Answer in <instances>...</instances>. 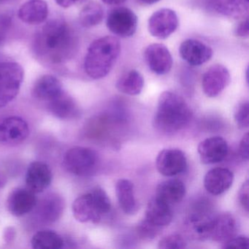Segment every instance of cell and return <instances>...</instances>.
<instances>
[{"label":"cell","instance_id":"obj_41","mask_svg":"<svg viewBox=\"0 0 249 249\" xmlns=\"http://www.w3.org/2000/svg\"><path fill=\"white\" fill-rule=\"evenodd\" d=\"M138 1L144 5H153V4L157 3L160 0H138Z\"/></svg>","mask_w":249,"mask_h":249},{"label":"cell","instance_id":"obj_25","mask_svg":"<svg viewBox=\"0 0 249 249\" xmlns=\"http://www.w3.org/2000/svg\"><path fill=\"white\" fill-rule=\"evenodd\" d=\"M116 193L123 212L127 215H134L138 211V205L135 197L133 183L127 179H120L116 183Z\"/></svg>","mask_w":249,"mask_h":249},{"label":"cell","instance_id":"obj_35","mask_svg":"<svg viewBox=\"0 0 249 249\" xmlns=\"http://www.w3.org/2000/svg\"><path fill=\"white\" fill-rule=\"evenodd\" d=\"M223 249H249V237L244 235H234L223 243Z\"/></svg>","mask_w":249,"mask_h":249},{"label":"cell","instance_id":"obj_10","mask_svg":"<svg viewBox=\"0 0 249 249\" xmlns=\"http://www.w3.org/2000/svg\"><path fill=\"white\" fill-rule=\"evenodd\" d=\"M144 59L148 68L157 75L168 73L173 67L171 53L168 49L161 43L149 45L144 52Z\"/></svg>","mask_w":249,"mask_h":249},{"label":"cell","instance_id":"obj_1","mask_svg":"<svg viewBox=\"0 0 249 249\" xmlns=\"http://www.w3.org/2000/svg\"><path fill=\"white\" fill-rule=\"evenodd\" d=\"M36 53L44 60L62 64L72 57L77 49V37L69 24L62 19L46 23L36 39Z\"/></svg>","mask_w":249,"mask_h":249},{"label":"cell","instance_id":"obj_23","mask_svg":"<svg viewBox=\"0 0 249 249\" xmlns=\"http://www.w3.org/2000/svg\"><path fill=\"white\" fill-rule=\"evenodd\" d=\"M63 91L62 83L57 78L45 75L36 81L33 87V94L37 100L48 103Z\"/></svg>","mask_w":249,"mask_h":249},{"label":"cell","instance_id":"obj_9","mask_svg":"<svg viewBox=\"0 0 249 249\" xmlns=\"http://www.w3.org/2000/svg\"><path fill=\"white\" fill-rule=\"evenodd\" d=\"M30 133L27 122L18 116L0 119V143L14 145L23 142Z\"/></svg>","mask_w":249,"mask_h":249},{"label":"cell","instance_id":"obj_2","mask_svg":"<svg viewBox=\"0 0 249 249\" xmlns=\"http://www.w3.org/2000/svg\"><path fill=\"white\" fill-rule=\"evenodd\" d=\"M192 111L183 97L164 91L159 98L154 116V126L164 133H173L183 129L190 122Z\"/></svg>","mask_w":249,"mask_h":249},{"label":"cell","instance_id":"obj_3","mask_svg":"<svg viewBox=\"0 0 249 249\" xmlns=\"http://www.w3.org/2000/svg\"><path fill=\"white\" fill-rule=\"evenodd\" d=\"M120 52L121 43L117 37L106 36L94 40L86 55V73L95 80L107 76L116 64Z\"/></svg>","mask_w":249,"mask_h":249},{"label":"cell","instance_id":"obj_7","mask_svg":"<svg viewBox=\"0 0 249 249\" xmlns=\"http://www.w3.org/2000/svg\"><path fill=\"white\" fill-rule=\"evenodd\" d=\"M178 26L177 14L168 8L156 11L148 19V29L150 34L160 40L170 37L177 30Z\"/></svg>","mask_w":249,"mask_h":249},{"label":"cell","instance_id":"obj_5","mask_svg":"<svg viewBox=\"0 0 249 249\" xmlns=\"http://www.w3.org/2000/svg\"><path fill=\"white\" fill-rule=\"evenodd\" d=\"M64 167L69 173L78 176H88L94 173L98 164L97 153L87 147L76 146L65 154Z\"/></svg>","mask_w":249,"mask_h":249},{"label":"cell","instance_id":"obj_32","mask_svg":"<svg viewBox=\"0 0 249 249\" xmlns=\"http://www.w3.org/2000/svg\"><path fill=\"white\" fill-rule=\"evenodd\" d=\"M161 227H157L144 218L137 227L138 235L142 240H152L160 234Z\"/></svg>","mask_w":249,"mask_h":249},{"label":"cell","instance_id":"obj_42","mask_svg":"<svg viewBox=\"0 0 249 249\" xmlns=\"http://www.w3.org/2000/svg\"><path fill=\"white\" fill-rule=\"evenodd\" d=\"M5 38V30H4L3 24L1 26L0 24V45L2 44Z\"/></svg>","mask_w":249,"mask_h":249},{"label":"cell","instance_id":"obj_26","mask_svg":"<svg viewBox=\"0 0 249 249\" xmlns=\"http://www.w3.org/2000/svg\"><path fill=\"white\" fill-rule=\"evenodd\" d=\"M64 201L59 195L56 194L46 196L39 204L37 214L42 221L46 222H53L60 218L64 210Z\"/></svg>","mask_w":249,"mask_h":249},{"label":"cell","instance_id":"obj_44","mask_svg":"<svg viewBox=\"0 0 249 249\" xmlns=\"http://www.w3.org/2000/svg\"><path fill=\"white\" fill-rule=\"evenodd\" d=\"M4 1H5V0H0V3H1V2H3Z\"/></svg>","mask_w":249,"mask_h":249},{"label":"cell","instance_id":"obj_33","mask_svg":"<svg viewBox=\"0 0 249 249\" xmlns=\"http://www.w3.org/2000/svg\"><path fill=\"white\" fill-rule=\"evenodd\" d=\"M186 247V240L178 234L165 236L160 240L158 246L160 249H182Z\"/></svg>","mask_w":249,"mask_h":249},{"label":"cell","instance_id":"obj_43","mask_svg":"<svg viewBox=\"0 0 249 249\" xmlns=\"http://www.w3.org/2000/svg\"><path fill=\"white\" fill-rule=\"evenodd\" d=\"M5 182H6V180H5V177L0 173V187H2V186H5Z\"/></svg>","mask_w":249,"mask_h":249},{"label":"cell","instance_id":"obj_38","mask_svg":"<svg viewBox=\"0 0 249 249\" xmlns=\"http://www.w3.org/2000/svg\"><path fill=\"white\" fill-rule=\"evenodd\" d=\"M249 133H246L244 136L242 138L240 141V145H239V153L240 157L245 160H249Z\"/></svg>","mask_w":249,"mask_h":249},{"label":"cell","instance_id":"obj_24","mask_svg":"<svg viewBox=\"0 0 249 249\" xmlns=\"http://www.w3.org/2000/svg\"><path fill=\"white\" fill-rule=\"evenodd\" d=\"M210 8L231 18L244 17L249 9V0H206Z\"/></svg>","mask_w":249,"mask_h":249},{"label":"cell","instance_id":"obj_30","mask_svg":"<svg viewBox=\"0 0 249 249\" xmlns=\"http://www.w3.org/2000/svg\"><path fill=\"white\" fill-rule=\"evenodd\" d=\"M104 17V10L97 2H89L81 10L79 19L81 25L86 28L95 27L102 22Z\"/></svg>","mask_w":249,"mask_h":249},{"label":"cell","instance_id":"obj_12","mask_svg":"<svg viewBox=\"0 0 249 249\" xmlns=\"http://www.w3.org/2000/svg\"><path fill=\"white\" fill-rule=\"evenodd\" d=\"M37 203L34 192L27 187L17 188L8 196L7 208L13 215L20 217L33 211Z\"/></svg>","mask_w":249,"mask_h":249},{"label":"cell","instance_id":"obj_13","mask_svg":"<svg viewBox=\"0 0 249 249\" xmlns=\"http://www.w3.org/2000/svg\"><path fill=\"white\" fill-rule=\"evenodd\" d=\"M198 154L203 164H216L222 161L228 154V144L221 137L207 138L198 145Z\"/></svg>","mask_w":249,"mask_h":249},{"label":"cell","instance_id":"obj_6","mask_svg":"<svg viewBox=\"0 0 249 249\" xmlns=\"http://www.w3.org/2000/svg\"><path fill=\"white\" fill-rule=\"evenodd\" d=\"M106 25L110 33L122 38L130 37L136 33L138 17L132 10L120 7L112 10L107 15Z\"/></svg>","mask_w":249,"mask_h":249},{"label":"cell","instance_id":"obj_14","mask_svg":"<svg viewBox=\"0 0 249 249\" xmlns=\"http://www.w3.org/2000/svg\"><path fill=\"white\" fill-rule=\"evenodd\" d=\"M179 52L182 59L192 66H200L208 62L213 56V50L210 46L195 39L183 41L179 48Z\"/></svg>","mask_w":249,"mask_h":249},{"label":"cell","instance_id":"obj_20","mask_svg":"<svg viewBox=\"0 0 249 249\" xmlns=\"http://www.w3.org/2000/svg\"><path fill=\"white\" fill-rule=\"evenodd\" d=\"M72 214L81 223H98L102 216L97 212L91 192L81 195L75 199L72 207Z\"/></svg>","mask_w":249,"mask_h":249},{"label":"cell","instance_id":"obj_16","mask_svg":"<svg viewBox=\"0 0 249 249\" xmlns=\"http://www.w3.org/2000/svg\"><path fill=\"white\" fill-rule=\"evenodd\" d=\"M233 180L232 172L227 168L217 167L206 173L204 178V186L211 195H220L231 187Z\"/></svg>","mask_w":249,"mask_h":249},{"label":"cell","instance_id":"obj_36","mask_svg":"<svg viewBox=\"0 0 249 249\" xmlns=\"http://www.w3.org/2000/svg\"><path fill=\"white\" fill-rule=\"evenodd\" d=\"M249 180H246L242 185L238 193L239 202L242 208L246 211V213L249 212Z\"/></svg>","mask_w":249,"mask_h":249},{"label":"cell","instance_id":"obj_11","mask_svg":"<svg viewBox=\"0 0 249 249\" xmlns=\"http://www.w3.org/2000/svg\"><path fill=\"white\" fill-rule=\"evenodd\" d=\"M230 74L227 68L214 65L207 70L202 79V90L208 97L219 95L230 83Z\"/></svg>","mask_w":249,"mask_h":249},{"label":"cell","instance_id":"obj_18","mask_svg":"<svg viewBox=\"0 0 249 249\" xmlns=\"http://www.w3.org/2000/svg\"><path fill=\"white\" fill-rule=\"evenodd\" d=\"M213 217L204 208L195 210L190 213L186 221L189 232L196 239L210 238Z\"/></svg>","mask_w":249,"mask_h":249},{"label":"cell","instance_id":"obj_22","mask_svg":"<svg viewBox=\"0 0 249 249\" xmlns=\"http://www.w3.org/2000/svg\"><path fill=\"white\" fill-rule=\"evenodd\" d=\"M47 108L55 117L60 119H72L78 115L76 103L65 91L48 102Z\"/></svg>","mask_w":249,"mask_h":249},{"label":"cell","instance_id":"obj_40","mask_svg":"<svg viewBox=\"0 0 249 249\" xmlns=\"http://www.w3.org/2000/svg\"><path fill=\"white\" fill-rule=\"evenodd\" d=\"M101 1L107 5H119L124 3L126 0H101Z\"/></svg>","mask_w":249,"mask_h":249},{"label":"cell","instance_id":"obj_19","mask_svg":"<svg viewBox=\"0 0 249 249\" xmlns=\"http://www.w3.org/2000/svg\"><path fill=\"white\" fill-rule=\"evenodd\" d=\"M173 213L171 205L161 200L160 198L151 199L147 205L145 218L157 227L168 226L173 221Z\"/></svg>","mask_w":249,"mask_h":249},{"label":"cell","instance_id":"obj_39","mask_svg":"<svg viewBox=\"0 0 249 249\" xmlns=\"http://www.w3.org/2000/svg\"><path fill=\"white\" fill-rule=\"evenodd\" d=\"M56 4L63 8H68L75 5L79 0H55Z\"/></svg>","mask_w":249,"mask_h":249},{"label":"cell","instance_id":"obj_27","mask_svg":"<svg viewBox=\"0 0 249 249\" xmlns=\"http://www.w3.org/2000/svg\"><path fill=\"white\" fill-rule=\"evenodd\" d=\"M186 195V186L183 182L176 179H170L161 182L157 188V197L168 205L179 203Z\"/></svg>","mask_w":249,"mask_h":249},{"label":"cell","instance_id":"obj_28","mask_svg":"<svg viewBox=\"0 0 249 249\" xmlns=\"http://www.w3.org/2000/svg\"><path fill=\"white\" fill-rule=\"evenodd\" d=\"M116 86L117 89L123 94L138 95L143 89V77L138 71L131 70L119 78Z\"/></svg>","mask_w":249,"mask_h":249},{"label":"cell","instance_id":"obj_17","mask_svg":"<svg viewBox=\"0 0 249 249\" xmlns=\"http://www.w3.org/2000/svg\"><path fill=\"white\" fill-rule=\"evenodd\" d=\"M237 230V221L234 215L230 213H222L213 217L210 238L224 243L235 235Z\"/></svg>","mask_w":249,"mask_h":249},{"label":"cell","instance_id":"obj_31","mask_svg":"<svg viewBox=\"0 0 249 249\" xmlns=\"http://www.w3.org/2000/svg\"><path fill=\"white\" fill-rule=\"evenodd\" d=\"M90 192L99 214L103 216V215L108 213L111 209V202L104 189L96 187Z\"/></svg>","mask_w":249,"mask_h":249},{"label":"cell","instance_id":"obj_15","mask_svg":"<svg viewBox=\"0 0 249 249\" xmlns=\"http://www.w3.org/2000/svg\"><path fill=\"white\" fill-rule=\"evenodd\" d=\"M52 180V173L47 164L40 161L30 164L26 174V183L30 190L40 193L50 186Z\"/></svg>","mask_w":249,"mask_h":249},{"label":"cell","instance_id":"obj_4","mask_svg":"<svg viewBox=\"0 0 249 249\" xmlns=\"http://www.w3.org/2000/svg\"><path fill=\"white\" fill-rule=\"evenodd\" d=\"M24 70L14 62H0V108L18 95L24 80Z\"/></svg>","mask_w":249,"mask_h":249},{"label":"cell","instance_id":"obj_34","mask_svg":"<svg viewBox=\"0 0 249 249\" xmlns=\"http://www.w3.org/2000/svg\"><path fill=\"white\" fill-rule=\"evenodd\" d=\"M234 120L240 129H246L249 126V103H240L234 111Z\"/></svg>","mask_w":249,"mask_h":249},{"label":"cell","instance_id":"obj_8","mask_svg":"<svg viewBox=\"0 0 249 249\" xmlns=\"http://www.w3.org/2000/svg\"><path fill=\"white\" fill-rule=\"evenodd\" d=\"M156 167L160 174L171 177L180 174L187 167L184 153L177 148H167L159 153L156 160Z\"/></svg>","mask_w":249,"mask_h":249},{"label":"cell","instance_id":"obj_37","mask_svg":"<svg viewBox=\"0 0 249 249\" xmlns=\"http://www.w3.org/2000/svg\"><path fill=\"white\" fill-rule=\"evenodd\" d=\"M236 37L240 38H248L249 35V18L242 20L236 26L234 30Z\"/></svg>","mask_w":249,"mask_h":249},{"label":"cell","instance_id":"obj_29","mask_svg":"<svg viewBox=\"0 0 249 249\" xmlns=\"http://www.w3.org/2000/svg\"><path fill=\"white\" fill-rule=\"evenodd\" d=\"M31 243L35 249H59L63 247L65 242L55 231L41 230L33 235Z\"/></svg>","mask_w":249,"mask_h":249},{"label":"cell","instance_id":"obj_21","mask_svg":"<svg viewBox=\"0 0 249 249\" xmlns=\"http://www.w3.org/2000/svg\"><path fill=\"white\" fill-rule=\"evenodd\" d=\"M49 6L43 0H30L23 4L18 11L21 21L30 25L42 24L47 19Z\"/></svg>","mask_w":249,"mask_h":249}]
</instances>
